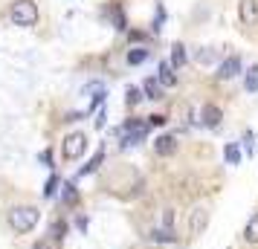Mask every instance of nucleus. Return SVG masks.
I'll return each mask as SVG.
<instances>
[{"mask_svg":"<svg viewBox=\"0 0 258 249\" xmlns=\"http://www.w3.org/2000/svg\"><path fill=\"white\" fill-rule=\"evenodd\" d=\"M238 75H241V58H238V55H229V58L218 67V78H221V81H232Z\"/></svg>","mask_w":258,"mask_h":249,"instance_id":"obj_5","label":"nucleus"},{"mask_svg":"<svg viewBox=\"0 0 258 249\" xmlns=\"http://www.w3.org/2000/svg\"><path fill=\"white\" fill-rule=\"evenodd\" d=\"M154 151L160 156H171L177 151V139L168 136V133H165V136H157V139H154Z\"/></svg>","mask_w":258,"mask_h":249,"instance_id":"obj_9","label":"nucleus"},{"mask_svg":"<svg viewBox=\"0 0 258 249\" xmlns=\"http://www.w3.org/2000/svg\"><path fill=\"white\" fill-rule=\"evenodd\" d=\"M151 237H154V240H160V243H174V240H177L174 232H168V229H157Z\"/></svg>","mask_w":258,"mask_h":249,"instance_id":"obj_19","label":"nucleus"},{"mask_svg":"<svg viewBox=\"0 0 258 249\" xmlns=\"http://www.w3.org/2000/svg\"><path fill=\"white\" fill-rule=\"evenodd\" d=\"M200 119H203V125H206V128H218V125H221V119H223V110L218 105H203Z\"/></svg>","mask_w":258,"mask_h":249,"instance_id":"obj_7","label":"nucleus"},{"mask_svg":"<svg viewBox=\"0 0 258 249\" xmlns=\"http://www.w3.org/2000/svg\"><path fill=\"white\" fill-rule=\"evenodd\" d=\"M148 122H142V119H128L122 128H119V136H122V145L131 148V145H140L145 136H148Z\"/></svg>","mask_w":258,"mask_h":249,"instance_id":"obj_3","label":"nucleus"},{"mask_svg":"<svg viewBox=\"0 0 258 249\" xmlns=\"http://www.w3.org/2000/svg\"><path fill=\"white\" fill-rule=\"evenodd\" d=\"M244 142H246V154H255V133H246Z\"/></svg>","mask_w":258,"mask_h":249,"instance_id":"obj_25","label":"nucleus"},{"mask_svg":"<svg viewBox=\"0 0 258 249\" xmlns=\"http://www.w3.org/2000/svg\"><path fill=\"white\" fill-rule=\"evenodd\" d=\"M198 61H200V64H212V61H215V52H212V49H200Z\"/></svg>","mask_w":258,"mask_h":249,"instance_id":"obj_21","label":"nucleus"},{"mask_svg":"<svg viewBox=\"0 0 258 249\" xmlns=\"http://www.w3.org/2000/svg\"><path fill=\"white\" fill-rule=\"evenodd\" d=\"M223 159H226L229 165H238V162H241V148H238L235 142H229L226 148H223Z\"/></svg>","mask_w":258,"mask_h":249,"instance_id":"obj_13","label":"nucleus"},{"mask_svg":"<svg viewBox=\"0 0 258 249\" xmlns=\"http://www.w3.org/2000/svg\"><path fill=\"white\" fill-rule=\"evenodd\" d=\"M142 90H145L148 99H160V96H163V84L157 81V75H154V78H148V81L142 84Z\"/></svg>","mask_w":258,"mask_h":249,"instance_id":"obj_12","label":"nucleus"},{"mask_svg":"<svg viewBox=\"0 0 258 249\" xmlns=\"http://www.w3.org/2000/svg\"><path fill=\"white\" fill-rule=\"evenodd\" d=\"M102 159H105V151L99 148V151H96V154H93V159H90V162H87V165H84L82 171H79V174H93L96 168L102 165Z\"/></svg>","mask_w":258,"mask_h":249,"instance_id":"obj_16","label":"nucleus"},{"mask_svg":"<svg viewBox=\"0 0 258 249\" xmlns=\"http://www.w3.org/2000/svg\"><path fill=\"white\" fill-rule=\"evenodd\" d=\"M171 223H174V212H171V209H165V212H163V229L171 232Z\"/></svg>","mask_w":258,"mask_h":249,"instance_id":"obj_24","label":"nucleus"},{"mask_svg":"<svg viewBox=\"0 0 258 249\" xmlns=\"http://www.w3.org/2000/svg\"><path fill=\"white\" fill-rule=\"evenodd\" d=\"M61 197H64V203H67V206H76V203H79V191H76V186H73V183H64Z\"/></svg>","mask_w":258,"mask_h":249,"instance_id":"obj_17","label":"nucleus"},{"mask_svg":"<svg viewBox=\"0 0 258 249\" xmlns=\"http://www.w3.org/2000/svg\"><path fill=\"white\" fill-rule=\"evenodd\" d=\"M145 58H148V49H142V47H137V49H131V52H128V64H134V67L142 64Z\"/></svg>","mask_w":258,"mask_h":249,"instance_id":"obj_18","label":"nucleus"},{"mask_svg":"<svg viewBox=\"0 0 258 249\" xmlns=\"http://www.w3.org/2000/svg\"><path fill=\"white\" fill-rule=\"evenodd\" d=\"M142 99V90H137V87H128V105H140Z\"/></svg>","mask_w":258,"mask_h":249,"instance_id":"obj_22","label":"nucleus"},{"mask_svg":"<svg viewBox=\"0 0 258 249\" xmlns=\"http://www.w3.org/2000/svg\"><path fill=\"white\" fill-rule=\"evenodd\" d=\"M157 81L165 84V87H174L177 84V75H174L171 61H160V67H157Z\"/></svg>","mask_w":258,"mask_h":249,"instance_id":"obj_8","label":"nucleus"},{"mask_svg":"<svg viewBox=\"0 0 258 249\" xmlns=\"http://www.w3.org/2000/svg\"><path fill=\"white\" fill-rule=\"evenodd\" d=\"M9 21L15 26H35L38 24V6L35 0H15L9 9Z\"/></svg>","mask_w":258,"mask_h":249,"instance_id":"obj_2","label":"nucleus"},{"mask_svg":"<svg viewBox=\"0 0 258 249\" xmlns=\"http://www.w3.org/2000/svg\"><path fill=\"white\" fill-rule=\"evenodd\" d=\"M55 189H58V177L52 174V177L47 180V186H44V197H52V194H55Z\"/></svg>","mask_w":258,"mask_h":249,"instance_id":"obj_20","label":"nucleus"},{"mask_svg":"<svg viewBox=\"0 0 258 249\" xmlns=\"http://www.w3.org/2000/svg\"><path fill=\"white\" fill-rule=\"evenodd\" d=\"M165 122H168V119H165V116H160V113H154V116H148V125H151V128H163Z\"/></svg>","mask_w":258,"mask_h":249,"instance_id":"obj_23","label":"nucleus"},{"mask_svg":"<svg viewBox=\"0 0 258 249\" xmlns=\"http://www.w3.org/2000/svg\"><path fill=\"white\" fill-rule=\"evenodd\" d=\"M41 162H44L47 168H52V154H49V151H44V154H41Z\"/></svg>","mask_w":258,"mask_h":249,"instance_id":"obj_27","label":"nucleus"},{"mask_svg":"<svg viewBox=\"0 0 258 249\" xmlns=\"http://www.w3.org/2000/svg\"><path fill=\"white\" fill-rule=\"evenodd\" d=\"M87 151V136L84 133H67V139H64V145H61V154H64V159H79V156Z\"/></svg>","mask_w":258,"mask_h":249,"instance_id":"obj_4","label":"nucleus"},{"mask_svg":"<svg viewBox=\"0 0 258 249\" xmlns=\"http://www.w3.org/2000/svg\"><path fill=\"white\" fill-rule=\"evenodd\" d=\"M206 223H209V214L203 212V209H195L191 212V235H200L206 229Z\"/></svg>","mask_w":258,"mask_h":249,"instance_id":"obj_10","label":"nucleus"},{"mask_svg":"<svg viewBox=\"0 0 258 249\" xmlns=\"http://www.w3.org/2000/svg\"><path fill=\"white\" fill-rule=\"evenodd\" d=\"M186 47H183V44H174V47H171V67H174V70H180V67H183V64H186Z\"/></svg>","mask_w":258,"mask_h":249,"instance_id":"obj_11","label":"nucleus"},{"mask_svg":"<svg viewBox=\"0 0 258 249\" xmlns=\"http://www.w3.org/2000/svg\"><path fill=\"white\" fill-rule=\"evenodd\" d=\"M238 12H241V24L255 26L258 24V0H241Z\"/></svg>","mask_w":258,"mask_h":249,"instance_id":"obj_6","label":"nucleus"},{"mask_svg":"<svg viewBox=\"0 0 258 249\" xmlns=\"http://www.w3.org/2000/svg\"><path fill=\"white\" fill-rule=\"evenodd\" d=\"M32 249H49V243H47V240H38V243H35Z\"/></svg>","mask_w":258,"mask_h":249,"instance_id":"obj_28","label":"nucleus"},{"mask_svg":"<svg viewBox=\"0 0 258 249\" xmlns=\"http://www.w3.org/2000/svg\"><path fill=\"white\" fill-rule=\"evenodd\" d=\"M64 237V223H52V240H61Z\"/></svg>","mask_w":258,"mask_h":249,"instance_id":"obj_26","label":"nucleus"},{"mask_svg":"<svg viewBox=\"0 0 258 249\" xmlns=\"http://www.w3.org/2000/svg\"><path fill=\"white\" fill-rule=\"evenodd\" d=\"M244 237L249 243H258V212L249 217V223H246V229H244Z\"/></svg>","mask_w":258,"mask_h":249,"instance_id":"obj_14","label":"nucleus"},{"mask_svg":"<svg viewBox=\"0 0 258 249\" xmlns=\"http://www.w3.org/2000/svg\"><path fill=\"white\" fill-rule=\"evenodd\" d=\"M41 220V212H38L35 206H18L9 212V226H12L15 232H32Z\"/></svg>","mask_w":258,"mask_h":249,"instance_id":"obj_1","label":"nucleus"},{"mask_svg":"<svg viewBox=\"0 0 258 249\" xmlns=\"http://www.w3.org/2000/svg\"><path fill=\"white\" fill-rule=\"evenodd\" d=\"M244 87L249 90V93H255V90H258V64L246 70V75H244Z\"/></svg>","mask_w":258,"mask_h":249,"instance_id":"obj_15","label":"nucleus"}]
</instances>
